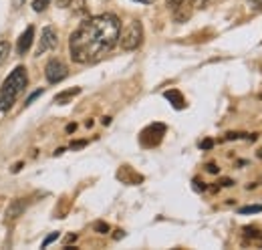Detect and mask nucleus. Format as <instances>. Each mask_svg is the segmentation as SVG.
Listing matches in <instances>:
<instances>
[{"label": "nucleus", "mask_w": 262, "mask_h": 250, "mask_svg": "<svg viewBox=\"0 0 262 250\" xmlns=\"http://www.w3.org/2000/svg\"><path fill=\"white\" fill-rule=\"evenodd\" d=\"M57 43H59V38H57V31H55L53 27L42 29L40 43H38V47H36V55H42V53H47V51H53V49L57 47Z\"/></svg>", "instance_id": "nucleus-6"}, {"label": "nucleus", "mask_w": 262, "mask_h": 250, "mask_svg": "<svg viewBox=\"0 0 262 250\" xmlns=\"http://www.w3.org/2000/svg\"><path fill=\"white\" fill-rule=\"evenodd\" d=\"M244 230H246V234H248V236H254V238H258V236H260V232H258L256 228H250V226H248V228H244Z\"/></svg>", "instance_id": "nucleus-19"}, {"label": "nucleus", "mask_w": 262, "mask_h": 250, "mask_svg": "<svg viewBox=\"0 0 262 250\" xmlns=\"http://www.w3.org/2000/svg\"><path fill=\"white\" fill-rule=\"evenodd\" d=\"M8 55H10V45L6 40H0V67H2V62L8 59Z\"/></svg>", "instance_id": "nucleus-11"}, {"label": "nucleus", "mask_w": 262, "mask_h": 250, "mask_svg": "<svg viewBox=\"0 0 262 250\" xmlns=\"http://www.w3.org/2000/svg\"><path fill=\"white\" fill-rule=\"evenodd\" d=\"M87 145V141H75V143H71V150H79V148H85Z\"/></svg>", "instance_id": "nucleus-23"}, {"label": "nucleus", "mask_w": 262, "mask_h": 250, "mask_svg": "<svg viewBox=\"0 0 262 250\" xmlns=\"http://www.w3.org/2000/svg\"><path fill=\"white\" fill-rule=\"evenodd\" d=\"M208 2H210V0H192V6H196V8H204Z\"/></svg>", "instance_id": "nucleus-21"}, {"label": "nucleus", "mask_w": 262, "mask_h": 250, "mask_svg": "<svg viewBox=\"0 0 262 250\" xmlns=\"http://www.w3.org/2000/svg\"><path fill=\"white\" fill-rule=\"evenodd\" d=\"M135 2H141V4H151L154 0H135Z\"/></svg>", "instance_id": "nucleus-28"}, {"label": "nucleus", "mask_w": 262, "mask_h": 250, "mask_svg": "<svg viewBox=\"0 0 262 250\" xmlns=\"http://www.w3.org/2000/svg\"><path fill=\"white\" fill-rule=\"evenodd\" d=\"M252 10H262V0H248Z\"/></svg>", "instance_id": "nucleus-18"}, {"label": "nucleus", "mask_w": 262, "mask_h": 250, "mask_svg": "<svg viewBox=\"0 0 262 250\" xmlns=\"http://www.w3.org/2000/svg\"><path fill=\"white\" fill-rule=\"evenodd\" d=\"M95 230H97L99 234H107V232H109V226H107L105 222H97V224H95Z\"/></svg>", "instance_id": "nucleus-15"}, {"label": "nucleus", "mask_w": 262, "mask_h": 250, "mask_svg": "<svg viewBox=\"0 0 262 250\" xmlns=\"http://www.w3.org/2000/svg\"><path fill=\"white\" fill-rule=\"evenodd\" d=\"M194 187H196L198 192H204V190H206V186H204L200 180H194Z\"/></svg>", "instance_id": "nucleus-25"}, {"label": "nucleus", "mask_w": 262, "mask_h": 250, "mask_svg": "<svg viewBox=\"0 0 262 250\" xmlns=\"http://www.w3.org/2000/svg\"><path fill=\"white\" fill-rule=\"evenodd\" d=\"M220 186L230 187V186H234V182H232V180H222V182H220Z\"/></svg>", "instance_id": "nucleus-26"}, {"label": "nucleus", "mask_w": 262, "mask_h": 250, "mask_svg": "<svg viewBox=\"0 0 262 250\" xmlns=\"http://www.w3.org/2000/svg\"><path fill=\"white\" fill-rule=\"evenodd\" d=\"M67 75H69V69H67V65L63 61H59V59H51V61L47 62V67H45V77H47V81L49 83H61L63 79H67Z\"/></svg>", "instance_id": "nucleus-5"}, {"label": "nucleus", "mask_w": 262, "mask_h": 250, "mask_svg": "<svg viewBox=\"0 0 262 250\" xmlns=\"http://www.w3.org/2000/svg\"><path fill=\"white\" fill-rule=\"evenodd\" d=\"M206 170H208L210 174H218V168H216V163H208V165H206Z\"/></svg>", "instance_id": "nucleus-24"}, {"label": "nucleus", "mask_w": 262, "mask_h": 250, "mask_svg": "<svg viewBox=\"0 0 262 250\" xmlns=\"http://www.w3.org/2000/svg\"><path fill=\"white\" fill-rule=\"evenodd\" d=\"M117 43L121 45L123 51H135V49H139L141 43H143V27H141V23L139 20L127 23V27L119 32V40Z\"/></svg>", "instance_id": "nucleus-3"}, {"label": "nucleus", "mask_w": 262, "mask_h": 250, "mask_svg": "<svg viewBox=\"0 0 262 250\" xmlns=\"http://www.w3.org/2000/svg\"><path fill=\"white\" fill-rule=\"evenodd\" d=\"M33 40H34V27H27V31L20 34V38H18V43H16V53H18V55H25V53L31 49Z\"/></svg>", "instance_id": "nucleus-7"}, {"label": "nucleus", "mask_w": 262, "mask_h": 250, "mask_svg": "<svg viewBox=\"0 0 262 250\" xmlns=\"http://www.w3.org/2000/svg\"><path fill=\"white\" fill-rule=\"evenodd\" d=\"M57 238H59V232H53V234H51V236H47V238H45V242H42V246H45V248H47V246H49V244H51V242H55V240H57Z\"/></svg>", "instance_id": "nucleus-16"}, {"label": "nucleus", "mask_w": 262, "mask_h": 250, "mask_svg": "<svg viewBox=\"0 0 262 250\" xmlns=\"http://www.w3.org/2000/svg\"><path fill=\"white\" fill-rule=\"evenodd\" d=\"M164 97L176 107V109H184V107H186V99H184V95L180 93L178 89H169V91H165Z\"/></svg>", "instance_id": "nucleus-8"}, {"label": "nucleus", "mask_w": 262, "mask_h": 250, "mask_svg": "<svg viewBox=\"0 0 262 250\" xmlns=\"http://www.w3.org/2000/svg\"><path fill=\"white\" fill-rule=\"evenodd\" d=\"M165 133V125L164 123H151L149 127H145L139 135V143L143 148H156L162 143Z\"/></svg>", "instance_id": "nucleus-4"}, {"label": "nucleus", "mask_w": 262, "mask_h": 250, "mask_svg": "<svg viewBox=\"0 0 262 250\" xmlns=\"http://www.w3.org/2000/svg\"><path fill=\"white\" fill-rule=\"evenodd\" d=\"M40 95H42V89H38V91H34V93L31 95L29 99H27V105H31V103H33V101H34V99H36V97H40Z\"/></svg>", "instance_id": "nucleus-22"}, {"label": "nucleus", "mask_w": 262, "mask_h": 250, "mask_svg": "<svg viewBox=\"0 0 262 250\" xmlns=\"http://www.w3.org/2000/svg\"><path fill=\"white\" fill-rule=\"evenodd\" d=\"M27 208V204H23V202H18V200H14L12 202V206L8 208V212H6V216L8 218H16L18 214H23V210Z\"/></svg>", "instance_id": "nucleus-10"}, {"label": "nucleus", "mask_w": 262, "mask_h": 250, "mask_svg": "<svg viewBox=\"0 0 262 250\" xmlns=\"http://www.w3.org/2000/svg\"><path fill=\"white\" fill-rule=\"evenodd\" d=\"M121 23L115 14H97L79 25L69 38L71 59L79 65H91L103 59L119 40Z\"/></svg>", "instance_id": "nucleus-1"}, {"label": "nucleus", "mask_w": 262, "mask_h": 250, "mask_svg": "<svg viewBox=\"0 0 262 250\" xmlns=\"http://www.w3.org/2000/svg\"><path fill=\"white\" fill-rule=\"evenodd\" d=\"M182 4H184V0H167V6H169L171 10H178Z\"/></svg>", "instance_id": "nucleus-17"}, {"label": "nucleus", "mask_w": 262, "mask_h": 250, "mask_svg": "<svg viewBox=\"0 0 262 250\" xmlns=\"http://www.w3.org/2000/svg\"><path fill=\"white\" fill-rule=\"evenodd\" d=\"M81 93V89L79 87H75V89H69V91H63V93H59L55 97V103H59V105H65L69 99H73L75 95Z\"/></svg>", "instance_id": "nucleus-9"}, {"label": "nucleus", "mask_w": 262, "mask_h": 250, "mask_svg": "<svg viewBox=\"0 0 262 250\" xmlns=\"http://www.w3.org/2000/svg\"><path fill=\"white\" fill-rule=\"evenodd\" d=\"M212 145H214V141H212V139H204V141L200 143V148H202V150H210Z\"/></svg>", "instance_id": "nucleus-20"}, {"label": "nucleus", "mask_w": 262, "mask_h": 250, "mask_svg": "<svg viewBox=\"0 0 262 250\" xmlns=\"http://www.w3.org/2000/svg\"><path fill=\"white\" fill-rule=\"evenodd\" d=\"M85 2H87V0H61V6H71V8H75V10H83Z\"/></svg>", "instance_id": "nucleus-12"}, {"label": "nucleus", "mask_w": 262, "mask_h": 250, "mask_svg": "<svg viewBox=\"0 0 262 250\" xmlns=\"http://www.w3.org/2000/svg\"><path fill=\"white\" fill-rule=\"evenodd\" d=\"M27 85H29L27 69H25L23 65H18V67L6 77V81H4L2 87H0V113L8 111V109L14 105V101L18 99V95L27 89Z\"/></svg>", "instance_id": "nucleus-2"}, {"label": "nucleus", "mask_w": 262, "mask_h": 250, "mask_svg": "<svg viewBox=\"0 0 262 250\" xmlns=\"http://www.w3.org/2000/svg\"><path fill=\"white\" fill-rule=\"evenodd\" d=\"M256 212H262V204H256V206H244V208H240V214H256Z\"/></svg>", "instance_id": "nucleus-13"}, {"label": "nucleus", "mask_w": 262, "mask_h": 250, "mask_svg": "<svg viewBox=\"0 0 262 250\" xmlns=\"http://www.w3.org/2000/svg\"><path fill=\"white\" fill-rule=\"evenodd\" d=\"M75 129H77V125H75V123L67 125V131H69V133H73V131H75Z\"/></svg>", "instance_id": "nucleus-27"}, {"label": "nucleus", "mask_w": 262, "mask_h": 250, "mask_svg": "<svg viewBox=\"0 0 262 250\" xmlns=\"http://www.w3.org/2000/svg\"><path fill=\"white\" fill-rule=\"evenodd\" d=\"M49 4H51V0H34V2H33L34 12H42V10H45Z\"/></svg>", "instance_id": "nucleus-14"}]
</instances>
